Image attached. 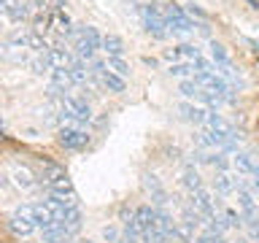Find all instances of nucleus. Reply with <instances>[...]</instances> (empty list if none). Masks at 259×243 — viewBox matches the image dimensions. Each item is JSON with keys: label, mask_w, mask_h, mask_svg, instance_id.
I'll use <instances>...</instances> for the list:
<instances>
[{"label": "nucleus", "mask_w": 259, "mask_h": 243, "mask_svg": "<svg viewBox=\"0 0 259 243\" xmlns=\"http://www.w3.org/2000/svg\"><path fill=\"white\" fill-rule=\"evenodd\" d=\"M162 14H165L167 32H173V35H178V38H186V35H189V32L194 30V22L189 19V14H186L181 6L170 3V6H167Z\"/></svg>", "instance_id": "obj_1"}, {"label": "nucleus", "mask_w": 259, "mask_h": 243, "mask_svg": "<svg viewBox=\"0 0 259 243\" xmlns=\"http://www.w3.org/2000/svg\"><path fill=\"white\" fill-rule=\"evenodd\" d=\"M141 11V22H143V30L154 38H165L167 35V24H165V14L159 11L157 3H146L138 8Z\"/></svg>", "instance_id": "obj_2"}, {"label": "nucleus", "mask_w": 259, "mask_h": 243, "mask_svg": "<svg viewBox=\"0 0 259 243\" xmlns=\"http://www.w3.org/2000/svg\"><path fill=\"white\" fill-rule=\"evenodd\" d=\"M197 143L205 149H222V151H235V138L224 135V133H213V130H200L197 133Z\"/></svg>", "instance_id": "obj_3"}, {"label": "nucleus", "mask_w": 259, "mask_h": 243, "mask_svg": "<svg viewBox=\"0 0 259 243\" xmlns=\"http://www.w3.org/2000/svg\"><path fill=\"white\" fill-rule=\"evenodd\" d=\"M189 206L197 211V216H200V219H205V222H210V219L216 216V206H213V197H210V192H208V189L192 192Z\"/></svg>", "instance_id": "obj_4"}, {"label": "nucleus", "mask_w": 259, "mask_h": 243, "mask_svg": "<svg viewBox=\"0 0 259 243\" xmlns=\"http://www.w3.org/2000/svg\"><path fill=\"white\" fill-rule=\"evenodd\" d=\"M62 111L68 113V116L73 122H87L89 116H92V108H89V103L87 100H81V97H62Z\"/></svg>", "instance_id": "obj_5"}, {"label": "nucleus", "mask_w": 259, "mask_h": 243, "mask_svg": "<svg viewBox=\"0 0 259 243\" xmlns=\"http://www.w3.org/2000/svg\"><path fill=\"white\" fill-rule=\"evenodd\" d=\"M60 143L65 149H84L89 143V135L84 130H76V127H62L60 130Z\"/></svg>", "instance_id": "obj_6"}, {"label": "nucleus", "mask_w": 259, "mask_h": 243, "mask_svg": "<svg viewBox=\"0 0 259 243\" xmlns=\"http://www.w3.org/2000/svg\"><path fill=\"white\" fill-rule=\"evenodd\" d=\"M243 178L246 176H230V173H216L213 186L219 194H232L235 189H243Z\"/></svg>", "instance_id": "obj_7"}, {"label": "nucleus", "mask_w": 259, "mask_h": 243, "mask_svg": "<svg viewBox=\"0 0 259 243\" xmlns=\"http://www.w3.org/2000/svg\"><path fill=\"white\" fill-rule=\"evenodd\" d=\"M178 113H181V119L186 122H192V125H205V116H208V111L205 108H200V105H194V103H178Z\"/></svg>", "instance_id": "obj_8"}, {"label": "nucleus", "mask_w": 259, "mask_h": 243, "mask_svg": "<svg viewBox=\"0 0 259 243\" xmlns=\"http://www.w3.org/2000/svg\"><path fill=\"white\" fill-rule=\"evenodd\" d=\"M46 57H49V65H52V70H68L70 65H73V54H70V52H65L62 46L49 49Z\"/></svg>", "instance_id": "obj_9"}, {"label": "nucleus", "mask_w": 259, "mask_h": 243, "mask_svg": "<svg viewBox=\"0 0 259 243\" xmlns=\"http://www.w3.org/2000/svg\"><path fill=\"white\" fill-rule=\"evenodd\" d=\"M73 235L65 230L62 222H54L52 227H46L44 230V243H70Z\"/></svg>", "instance_id": "obj_10"}, {"label": "nucleus", "mask_w": 259, "mask_h": 243, "mask_svg": "<svg viewBox=\"0 0 259 243\" xmlns=\"http://www.w3.org/2000/svg\"><path fill=\"white\" fill-rule=\"evenodd\" d=\"M8 227H11V232H16V235H30V232H35V222L32 219H27V216H22V214H16L14 211V216L8 219Z\"/></svg>", "instance_id": "obj_11"}, {"label": "nucleus", "mask_w": 259, "mask_h": 243, "mask_svg": "<svg viewBox=\"0 0 259 243\" xmlns=\"http://www.w3.org/2000/svg\"><path fill=\"white\" fill-rule=\"evenodd\" d=\"M205 127L208 130H213V133H224V135H232V138H238L235 135V130L230 127V122H224L219 113H213V111H208V116H205Z\"/></svg>", "instance_id": "obj_12"}, {"label": "nucleus", "mask_w": 259, "mask_h": 243, "mask_svg": "<svg viewBox=\"0 0 259 243\" xmlns=\"http://www.w3.org/2000/svg\"><path fill=\"white\" fill-rule=\"evenodd\" d=\"M154 216H157V208H151V206H141L135 211V216H133V222L141 227V230H151L154 227Z\"/></svg>", "instance_id": "obj_13"}, {"label": "nucleus", "mask_w": 259, "mask_h": 243, "mask_svg": "<svg viewBox=\"0 0 259 243\" xmlns=\"http://www.w3.org/2000/svg\"><path fill=\"white\" fill-rule=\"evenodd\" d=\"M103 52L108 57H121L124 54V40H121L119 35H113V32H108V35H103Z\"/></svg>", "instance_id": "obj_14"}, {"label": "nucleus", "mask_w": 259, "mask_h": 243, "mask_svg": "<svg viewBox=\"0 0 259 243\" xmlns=\"http://www.w3.org/2000/svg\"><path fill=\"white\" fill-rule=\"evenodd\" d=\"M232 165L238 170V176H256V170H259V165L248 157V154H238V157L232 159Z\"/></svg>", "instance_id": "obj_15"}, {"label": "nucleus", "mask_w": 259, "mask_h": 243, "mask_svg": "<svg viewBox=\"0 0 259 243\" xmlns=\"http://www.w3.org/2000/svg\"><path fill=\"white\" fill-rule=\"evenodd\" d=\"M100 78H103V87L108 89V92H113V95H121L127 89V81L121 76H116V73H111V70H105Z\"/></svg>", "instance_id": "obj_16"}, {"label": "nucleus", "mask_w": 259, "mask_h": 243, "mask_svg": "<svg viewBox=\"0 0 259 243\" xmlns=\"http://www.w3.org/2000/svg\"><path fill=\"white\" fill-rule=\"evenodd\" d=\"M181 184L189 189V194L192 192H197V189H202V178H200V173L194 168H186L184 170V176H181Z\"/></svg>", "instance_id": "obj_17"}, {"label": "nucleus", "mask_w": 259, "mask_h": 243, "mask_svg": "<svg viewBox=\"0 0 259 243\" xmlns=\"http://www.w3.org/2000/svg\"><path fill=\"white\" fill-rule=\"evenodd\" d=\"M65 230H68L70 235H76L81 230V211L78 208H68V214H65Z\"/></svg>", "instance_id": "obj_18"}, {"label": "nucleus", "mask_w": 259, "mask_h": 243, "mask_svg": "<svg viewBox=\"0 0 259 243\" xmlns=\"http://www.w3.org/2000/svg\"><path fill=\"white\" fill-rule=\"evenodd\" d=\"M119 240H121V243H143V230H141L135 222H130V224L124 227V232H121Z\"/></svg>", "instance_id": "obj_19"}, {"label": "nucleus", "mask_w": 259, "mask_h": 243, "mask_svg": "<svg viewBox=\"0 0 259 243\" xmlns=\"http://www.w3.org/2000/svg\"><path fill=\"white\" fill-rule=\"evenodd\" d=\"M173 238H178L181 243H192V240H194V227L186 224V222H176V227H173Z\"/></svg>", "instance_id": "obj_20"}, {"label": "nucleus", "mask_w": 259, "mask_h": 243, "mask_svg": "<svg viewBox=\"0 0 259 243\" xmlns=\"http://www.w3.org/2000/svg\"><path fill=\"white\" fill-rule=\"evenodd\" d=\"M44 206L49 208V214H52V219L54 222H65V214H68V208L62 206L57 197H49V200H44Z\"/></svg>", "instance_id": "obj_21"}, {"label": "nucleus", "mask_w": 259, "mask_h": 243, "mask_svg": "<svg viewBox=\"0 0 259 243\" xmlns=\"http://www.w3.org/2000/svg\"><path fill=\"white\" fill-rule=\"evenodd\" d=\"M108 70L111 73H116V76H121V78H127L130 76V65L124 62V57H108Z\"/></svg>", "instance_id": "obj_22"}, {"label": "nucleus", "mask_w": 259, "mask_h": 243, "mask_svg": "<svg viewBox=\"0 0 259 243\" xmlns=\"http://www.w3.org/2000/svg\"><path fill=\"white\" fill-rule=\"evenodd\" d=\"M27 49H32L35 54H46L49 52V44L44 40L40 32H27Z\"/></svg>", "instance_id": "obj_23"}, {"label": "nucleus", "mask_w": 259, "mask_h": 243, "mask_svg": "<svg viewBox=\"0 0 259 243\" xmlns=\"http://www.w3.org/2000/svg\"><path fill=\"white\" fill-rule=\"evenodd\" d=\"M52 84H54V87H60L62 92H65L68 87H73V78H70V73H68V70H52Z\"/></svg>", "instance_id": "obj_24"}, {"label": "nucleus", "mask_w": 259, "mask_h": 243, "mask_svg": "<svg viewBox=\"0 0 259 243\" xmlns=\"http://www.w3.org/2000/svg\"><path fill=\"white\" fill-rule=\"evenodd\" d=\"M176 54H178V60H189V62H194L200 57V49L197 46H192V44H181V46H176Z\"/></svg>", "instance_id": "obj_25"}, {"label": "nucleus", "mask_w": 259, "mask_h": 243, "mask_svg": "<svg viewBox=\"0 0 259 243\" xmlns=\"http://www.w3.org/2000/svg\"><path fill=\"white\" fill-rule=\"evenodd\" d=\"M14 181H16V186H22V189H30L32 186V173L27 168H16L14 170Z\"/></svg>", "instance_id": "obj_26"}, {"label": "nucleus", "mask_w": 259, "mask_h": 243, "mask_svg": "<svg viewBox=\"0 0 259 243\" xmlns=\"http://www.w3.org/2000/svg\"><path fill=\"white\" fill-rule=\"evenodd\" d=\"M167 73H170V76L184 78V76H189V73H194V68H192V62H173L167 68Z\"/></svg>", "instance_id": "obj_27"}, {"label": "nucleus", "mask_w": 259, "mask_h": 243, "mask_svg": "<svg viewBox=\"0 0 259 243\" xmlns=\"http://www.w3.org/2000/svg\"><path fill=\"white\" fill-rule=\"evenodd\" d=\"M210 57H213V62L216 65H224V62H230V54H227V49L222 46V44H210Z\"/></svg>", "instance_id": "obj_28"}, {"label": "nucleus", "mask_w": 259, "mask_h": 243, "mask_svg": "<svg viewBox=\"0 0 259 243\" xmlns=\"http://www.w3.org/2000/svg\"><path fill=\"white\" fill-rule=\"evenodd\" d=\"M30 68H32V73H38V76H40V73H46L52 65H49L46 54H38V57H32V60H30Z\"/></svg>", "instance_id": "obj_29"}, {"label": "nucleus", "mask_w": 259, "mask_h": 243, "mask_svg": "<svg viewBox=\"0 0 259 243\" xmlns=\"http://www.w3.org/2000/svg\"><path fill=\"white\" fill-rule=\"evenodd\" d=\"M143 186H146L149 192H157V189H162V184L157 181V176H154V173H146V176H143Z\"/></svg>", "instance_id": "obj_30"}, {"label": "nucleus", "mask_w": 259, "mask_h": 243, "mask_svg": "<svg viewBox=\"0 0 259 243\" xmlns=\"http://www.w3.org/2000/svg\"><path fill=\"white\" fill-rule=\"evenodd\" d=\"M151 200H154V206H167V202H170V197H167V192H165V189L151 192Z\"/></svg>", "instance_id": "obj_31"}, {"label": "nucleus", "mask_w": 259, "mask_h": 243, "mask_svg": "<svg viewBox=\"0 0 259 243\" xmlns=\"http://www.w3.org/2000/svg\"><path fill=\"white\" fill-rule=\"evenodd\" d=\"M184 11L189 14V19H192V16H197V19H202V22L208 19V16H205V11H202V8H197V6H194V3H189V6L184 8Z\"/></svg>", "instance_id": "obj_32"}, {"label": "nucleus", "mask_w": 259, "mask_h": 243, "mask_svg": "<svg viewBox=\"0 0 259 243\" xmlns=\"http://www.w3.org/2000/svg\"><path fill=\"white\" fill-rule=\"evenodd\" d=\"M103 238H105V240H119L121 235H119L116 227H103Z\"/></svg>", "instance_id": "obj_33"}, {"label": "nucleus", "mask_w": 259, "mask_h": 243, "mask_svg": "<svg viewBox=\"0 0 259 243\" xmlns=\"http://www.w3.org/2000/svg\"><path fill=\"white\" fill-rule=\"evenodd\" d=\"M84 243H92V240H84Z\"/></svg>", "instance_id": "obj_34"}]
</instances>
